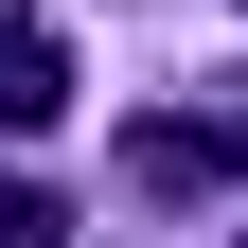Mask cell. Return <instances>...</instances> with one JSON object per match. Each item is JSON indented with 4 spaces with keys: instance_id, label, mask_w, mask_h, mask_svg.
<instances>
[{
    "instance_id": "cell-1",
    "label": "cell",
    "mask_w": 248,
    "mask_h": 248,
    "mask_svg": "<svg viewBox=\"0 0 248 248\" xmlns=\"http://www.w3.org/2000/svg\"><path fill=\"white\" fill-rule=\"evenodd\" d=\"M53 107H71V36L0 0V124H53Z\"/></svg>"
},
{
    "instance_id": "cell-3",
    "label": "cell",
    "mask_w": 248,
    "mask_h": 248,
    "mask_svg": "<svg viewBox=\"0 0 248 248\" xmlns=\"http://www.w3.org/2000/svg\"><path fill=\"white\" fill-rule=\"evenodd\" d=\"M231 248H248V231H231Z\"/></svg>"
},
{
    "instance_id": "cell-2",
    "label": "cell",
    "mask_w": 248,
    "mask_h": 248,
    "mask_svg": "<svg viewBox=\"0 0 248 248\" xmlns=\"http://www.w3.org/2000/svg\"><path fill=\"white\" fill-rule=\"evenodd\" d=\"M0 248H71V213H53L36 177H0Z\"/></svg>"
}]
</instances>
